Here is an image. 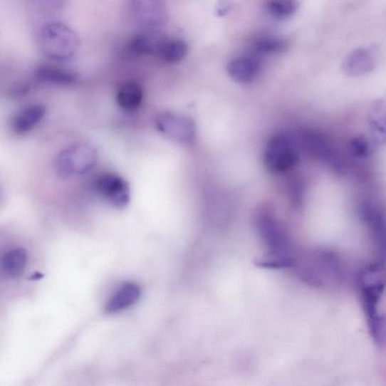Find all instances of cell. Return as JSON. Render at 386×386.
Returning a JSON list of instances; mask_svg holds the SVG:
<instances>
[{
  "label": "cell",
  "instance_id": "cell-11",
  "mask_svg": "<svg viewBox=\"0 0 386 386\" xmlns=\"http://www.w3.org/2000/svg\"><path fill=\"white\" fill-rule=\"evenodd\" d=\"M371 142L376 146L384 145L385 140V105L384 100H377L372 105L368 115Z\"/></svg>",
  "mask_w": 386,
  "mask_h": 386
},
{
  "label": "cell",
  "instance_id": "cell-6",
  "mask_svg": "<svg viewBox=\"0 0 386 386\" xmlns=\"http://www.w3.org/2000/svg\"><path fill=\"white\" fill-rule=\"evenodd\" d=\"M132 13L136 21L147 31H156L167 23L168 12L162 2L156 0L134 1Z\"/></svg>",
  "mask_w": 386,
  "mask_h": 386
},
{
  "label": "cell",
  "instance_id": "cell-8",
  "mask_svg": "<svg viewBox=\"0 0 386 386\" xmlns=\"http://www.w3.org/2000/svg\"><path fill=\"white\" fill-rule=\"evenodd\" d=\"M226 70L231 79L239 83L247 84L259 76L261 64L254 57L239 56L228 63Z\"/></svg>",
  "mask_w": 386,
  "mask_h": 386
},
{
  "label": "cell",
  "instance_id": "cell-17",
  "mask_svg": "<svg viewBox=\"0 0 386 386\" xmlns=\"http://www.w3.org/2000/svg\"><path fill=\"white\" fill-rule=\"evenodd\" d=\"M255 49L260 53L274 54L284 51L288 45L282 38L274 36H266L259 38L255 43Z\"/></svg>",
  "mask_w": 386,
  "mask_h": 386
},
{
  "label": "cell",
  "instance_id": "cell-3",
  "mask_svg": "<svg viewBox=\"0 0 386 386\" xmlns=\"http://www.w3.org/2000/svg\"><path fill=\"white\" fill-rule=\"evenodd\" d=\"M298 162V153L287 135L278 133L269 138L264 154V163L268 172L284 174L293 169Z\"/></svg>",
  "mask_w": 386,
  "mask_h": 386
},
{
  "label": "cell",
  "instance_id": "cell-15",
  "mask_svg": "<svg viewBox=\"0 0 386 386\" xmlns=\"http://www.w3.org/2000/svg\"><path fill=\"white\" fill-rule=\"evenodd\" d=\"M27 264V252L21 249L10 251L5 255L3 261L4 271L12 278L20 276L24 273Z\"/></svg>",
  "mask_w": 386,
  "mask_h": 386
},
{
  "label": "cell",
  "instance_id": "cell-9",
  "mask_svg": "<svg viewBox=\"0 0 386 386\" xmlns=\"http://www.w3.org/2000/svg\"><path fill=\"white\" fill-rule=\"evenodd\" d=\"M46 113L42 105H33L20 111L12 120L13 132L17 135H24L31 132L41 122Z\"/></svg>",
  "mask_w": 386,
  "mask_h": 386
},
{
  "label": "cell",
  "instance_id": "cell-5",
  "mask_svg": "<svg viewBox=\"0 0 386 386\" xmlns=\"http://www.w3.org/2000/svg\"><path fill=\"white\" fill-rule=\"evenodd\" d=\"M158 130L165 135L185 144H192L196 139L194 123L181 115L165 113L157 120Z\"/></svg>",
  "mask_w": 386,
  "mask_h": 386
},
{
  "label": "cell",
  "instance_id": "cell-1",
  "mask_svg": "<svg viewBox=\"0 0 386 386\" xmlns=\"http://www.w3.org/2000/svg\"><path fill=\"white\" fill-rule=\"evenodd\" d=\"M38 46L46 58L66 61L76 54L80 41L78 36L67 24L50 21L45 24L38 33Z\"/></svg>",
  "mask_w": 386,
  "mask_h": 386
},
{
  "label": "cell",
  "instance_id": "cell-7",
  "mask_svg": "<svg viewBox=\"0 0 386 386\" xmlns=\"http://www.w3.org/2000/svg\"><path fill=\"white\" fill-rule=\"evenodd\" d=\"M377 55L375 49L361 48L355 49L343 63V72L350 76H359L367 74L375 69Z\"/></svg>",
  "mask_w": 386,
  "mask_h": 386
},
{
  "label": "cell",
  "instance_id": "cell-10",
  "mask_svg": "<svg viewBox=\"0 0 386 386\" xmlns=\"http://www.w3.org/2000/svg\"><path fill=\"white\" fill-rule=\"evenodd\" d=\"M140 288L135 283H125L108 301L105 311L107 313L115 314L133 306L140 297Z\"/></svg>",
  "mask_w": 386,
  "mask_h": 386
},
{
  "label": "cell",
  "instance_id": "cell-14",
  "mask_svg": "<svg viewBox=\"0 0 386 386\" xmlns=\"http://www.w3.org/2000/svg\"><path fill=\"white\" fill-rule=\"evenodd\" d=\"M38 80L60 85H70L76 82V76L72 72L51 66H42L35 71Z\"/></svg>",
  "mask_w": 386,
  "mask_h": 386
},
{
  "label": "cell",
  "instance_id": "cell-12",
  "mask_svg": "<svg viewBox=\"0 0 386 386\" xmlns=\"http://www.w3.org/2000/svg\"><path fill=\"white\" fill-rule=\"evenodd\" d=\"M188 53V46L181 38H162L158 46L157 55L169 63L182 61Z\"/></svg>",
  "mask_w": 386,
  "mask_h": 386
},
{
  "label": "cell",
  "instance_id": "cell-16",
  "mask_svg": "<svg viewBox=\"0 0 386 386\" xmlns=\"http://www.w3.org/2000/svg\"><path fill=\"white\" fill-rule=\"evenodd\" d=\"M299 4L293 0H273L266 3L269 14L278 19L287 18L297 11Z\"/></svg>",
  "mask_w": 386,
  "mask_h": 386
},
{
  "label": "cell",
  "instance_id": "cell-20",
  "mask_svg": "<svg viewBox=\"0 0 386 386\" xmlns=\"http://www.w3.org/2000/svg\"><path fill=\"white\" fill-rule=\"evenodd\" d=\"M229 10L230 4L227 2H223L217 6V12L219 16H225Z\"/></svg>",
  "mask_w": 386,
  "mask_h": 386
},
{
  "label": "cell",
  "instance_id": "cell-19",
  "mask_svg": "<svg viewBox=\"0 0 386 386\" xmlns=\"http://www.w3.org/2000/svg\"><path fill=\"white\" fill-rule=\"evenodd\" d=\"M30 86L28 84H18L13 87L11 90V93L13 95L19 96L29 91Z\"/></svg>",
  "mask_w": 386,
  "mask_h": 386
},
{
  "label": "cell",
  "instance_id": "cell-13",
  "mask_svg": "<svg viewBox=\"0 0 386 386\" xmlns=\"http://www.w3.org/2000/svg\"><path fill=\"white\" fill-rule=\"evenodd\" d=\"M144 98L143 89L135 82H127L118 89L117 101L122 109L132 111L137 109Z\"/></svg>",
  "mask_w": 386,
  "mask_h": 386
},
{
  "label": "cell",
  "instance_id": "cell-4",
  "mask_svg": "<svg viewBox=\"0 0 386 386\" xmlns=\"http://www.w3.org/2000/svg\"><path fill=\"white\" fill-rule=\"evenodd\" d=\"M96 194L113 207L124 209L130 202V185L124 179L113 174H102L93 183Z\"/></svg>",
  "mask_w": 386,
  "mask_h": 386
},
{
  "label": "cell",
  "instance_id": "cell-2",
  "mask_svg": "<svg viewBox=\"0 0 386 386\" xmlns=\"http://www.w3.org/2000/svg\"><path fill=\"white\" fill-rule=\"evenodd\" d=\"M98 160V152L93 146L76 144L63 150L58 154L55 167L58 176L66 179L92 171Z\"/></svg>",
  "mask_w": 386,
  "mask_h": 386
},
{
  "label": "cell",
  "instance_id": "cell-18",
  "mask_svg": "<svg viewBox=\"0 0 386 386\" xmlns=\"http://www.w3.org/2000/svg\"><path fill=\"white\" fill-rule=\"evenodd\" d=\"M350 149L355 157L366 158L370 154L371 145L365 137L357 136L351 140Z\"/></svg>",
  "mask_w": 386,
  "mask_h": 386
}]
</instances>
